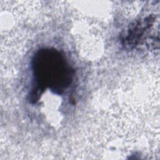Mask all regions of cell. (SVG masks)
<instances>
[{"mask_svg":"<svg viewBox=\"0 0 160 160\" xmlns=\"http://www.w3.org/2000/svg\"><path fill=\"white\" fill-rule=\"evenodd\" d=\"M154 21V17L151 15L132 22L121 36L122 44L128 49L134 48L140 43L146 32L152 27Z\"/></svg>","mask_w":160,"mask_h":160,"instance_id":"cell-2","label":"cell"},{"mask_svg":"<svg viewBox=\"0 0 160 160\" xmlns=\"http://www.w3.org/2000/svg\"><path fill=\"white\" fill-rule=\"evenodd\" d=\"M32 66L36 82L31 92V101L36 102L47 88L62 94L72 81L74 71L64 56L53 48L39 50L34 55Z\"/></svg>","mask_w":160,"mask_h":160,"instance_id":"cell-1","label":"cell"}]
</instances>
